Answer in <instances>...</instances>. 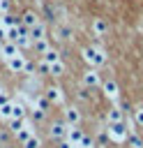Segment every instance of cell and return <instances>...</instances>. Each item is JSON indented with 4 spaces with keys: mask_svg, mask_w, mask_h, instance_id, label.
<instances>
[{
    "mask_svg": "<svg viewBox=\"0 0 143 148\" xmlns=\"http://www.w3.org/2000/svg\"><path fill=\"white\" fill-rule=\"evenodd\" d=\"M106 134L113 143H125L127 136H129V123L127 120H120V123H108L106 127Z\"/></svg>",
    "mask_w": 143,
    "mask_h": 148,
    "instance_id": "cell-1",
    "label": "cell"
},
{
    "mask_svg": "<svg viewBox=\"0 0 143 148\" xmlns=\"http://www.w3.org/2000/svg\"><path fill=\"white\" fill-rule=\"evenodd\" d=\"M81 56H83V60H85L88 65H92L95 69L106 62V53H104V49H99V46H85V49L81 51Z\"/></svg>",
    "mask_w": 143,
    "mask_h": 148,
    "instance_id": "cell-2",
    "label": "cell"
},
{
    "mask_svg": "<svg viewBox=\"0 0 143 148\" xmlns=\"http://www.w3.org/2000/svg\"><path fill=\"white\" fill-rule=\"evenodd\" d=\"M67 132H69V125L65 120H55L48 125V136L55 139V141H65L67 139Z\"/></svg>",
    "mask_w": 143,
    "mask_h": 148,
    "instance_id": "cell-3",
    "label": "cell"
},
{
    "mask_svg": "<svg viewBox=\"0 0 143 148\" xmlns=\"http://www.w3.org/2000/svg\"><path fill=\"white\" fill-rule=\"evenodd\" d=\"M101 92H104L108 99H118V97H120V86H118V81H115V79L101 81Z\"/></svg>",
    "mask_w": 143,
    "mask_h": 148,
    "instance_id": "cell-4",
    "label": "cell"
},
{
    "mask_svg": "<svg viewBox=\"0 0 143 148\" xmlns=\"http://www.w3.org/2000/svg\"><path fill=\"white\" fill-rule=\"evenodd\" d=\"M83 86L85 88H97L99 83H101V76H99V72L97 69H88V72H83Z\"/></svg>",
    "mask_w": 143,
    "mask_h": 148,
    "instance_id": "cell-5",
    "label": "cell"
},
{
    "mask_svg": "<svg viewBox=\"0 0 143 148\" xmlns=\"http://www.w3.org/2000/svg\"><path fill=\"white\" fill-rule=\"evenodd\" d=\"M44 97H46L51 104H62V99H65V95H62V90H60L58 86H48L46 92H44Z\"/></svg>",
    "mask_w": 143,
    "mask_h": 148,
    "instance_id": "cell-6",
    "label": "cell"
},
{
    "mask_svg": "<svg viewBox=\"0 0 143 148\" xmlns=\"http://www.w3.org/2000/svg\"><path fill=\"white\" fill-rule=\"evenodd\" d=\"M65 123H67L69 127L78 125V123H81V111H78L76 106H67V109H65Z\"/></svg>",
    "mask_w": 143,
    "mask_h": 148,
    "instance_id": "cell-7",
    "label": "cell"
},
{
    "mask_svg": "<svg viewBox=\"0 0 143 148\" xmlns=\"http://www.w3.org/2000/svg\"><path fill=\"white\" fill-rule=\"evenodd\" d=\"M25 62H28V60L18 53V56H14V58L7 60V67H9L12 72H25Z\"/></svg>",
    "mask_w": 143,
    "mask_h": 148,
    "instance_id": "cell-8",
    "label": "cell"
},
{
    "mask_svg": "<svg viewBox=\"0 0 143 148\" xmlns=\"http://www.w3.org/2000/svg\"><path fill=\"white\" fill-rule=\"evenodd\" d=\"M0 53L5 56V60H9V58L18 56V46H16L14 42H2V44H0Z\"/></svg>",
    "mask_w": 143,
    "mask_h": 148,
    "instance_id": "cell-9",
    "label": "cell"
},
{
    "mask_svg": "<svg viewBox=\"0 0 143 148\" xmlns=\"http://www.w3.org/2000/svg\"><path fill=\"white\" fill-rule=\"evenodd\" d=\"M83 130H78V125H74V127H69V132H67V141L69 143H74V146H78L81 141H83Z\"/></svg>",
    "mask_w": 143,
    "mask_h": 148,
    "instance_id": "cell-10",
    "label": "cell"
},
{
    "mask_svg": "<svg viewBox=\"0 0 143 148\" xmlns=\"http://www.w3.org/2000/svg\"><path fill=\"white\" fill-rule=\"evenodd\" d=\"M28 30H30V39H32V42L46 39V28H44V23H37V25H32V28H28Z\"/></svg>",
    "mask_w": 143,
    "mask_h": 148,
    "instance_id": "cell-11",
    "label": "cell"
},
{
    "mask_svg": "<svg viewBox=\"0 0 143 148\" xmlns=\"http://www.w3.org/2000/svg\"><path fill=\"white\" fill-rule=\"evenodd\" d=\"M92 32H95L97 37L106 35V32H108V23H106L104 18H95V21H92Z\"/></svg>",
    "mask_w": 143,
    "mask_h": 148,
    "instance_id": "cell-12",
    "label": "cell"
},
{
    "mask_svg": "<svg viewBox=\"0 0 143 148\" xmlns=\"http://www.w3.org/2000/svg\"><path fill=\"white\" fill-rule=\"evenodd\" d=\"M39 23V16L35 14V12H25L23 16H21V25H25V28H32V25H37Z\"/></svg>",
    "mask_w": 143,
    "mask_h": 148,
    "instance_id": "cell-13",
    "label": "cell"
},
{
    "mask_svg": "<svg viewBox=\"0 0 143 148\" xmlns=\"http://www.w3.org/2000/svg\"><path fill=\"white\" fill-rule=\"evenodd\" d=\"M0 18H2V28H16V25H21V21L14 16V14H0Z\"/></svg>",
    "mask_w": 143,
    "mask_h": 148,
    "instance_id": "cell-14",
    "label": "cell"
},
{
    "mask_svg": "<svg viewBox=\"0 0 143 148\" xmlns=\"http://www.w3.org/2000/svg\"><path fill=\"white\" fill-rule=\"evenodd\" d=\"M106 120H108V123H120V120H125V113H122L118 106H113V109H108Z\"/></svg>",
    "mask_w": 143,
    "mask_h": 148,
    "instance_id": "cell-15",
    "label": "cell"
},
{
    "mask_svg": "<svg viewBox=\"0 0 143 148\" xmlns=\"http://www.w3.org/2000/svg\"><path fill=\"white\" fill-rule=\"evenodd\" d=\"M127 143H129V148H143V139H141V136H138V132H134V130H129Z\"/></svg>",
    "mask_w": 143,
    "mask_h": 148,
    "instance_id": "cell-16",
    "label": "cell"
},
{
    "mask_svg": "<svg viewBox=\"0 0 143 148\" xmlns=\"http://www.w3.org/2000/svg\"><path fill=\"white\" fill-rule=\"evenodd\" d=\"M12 118L25 120V106H23V104H18V102H12Z\"/></svg>",
    "mask_w": 143,
    "mask_h": 148,
    "instance_id": "cell-17",
    "label": "cell"
},
{
    "mask_svg": "<svg viewBox=\"0 0 143 148\" xmlns=\"http://www.w3.org/2000/svg\"><path fill=\"white\" fill-rule=\"evenodd\" d=\"M16 136H18V141H21V143H25L30 136H35V130H32V125H23V130H21Z\"/></svg>",
    "mask_w": 143,
    "mask_h": 148,
    "instance_id": "cell-18",
    "label": "cell"
},
{
    "mask_svg": "<svg viewBox=\"0 0 143 148\" xmlns=\"http://www.w3.org/2000/svg\"><path fill=\"white\" fill-rule=\"evenodd\" d=\"M42 60H44V62H48V65H51V62H58V60H60V53H58L55 49H48V51L42 56Z\"/></svg>",
    "mask_w": 143,
    "mask_h": 148,
    "instance_id": "cell-19",
    "label": "cell"
},
{
    "mask_svg": "<svg viewBox=\"0 0 143 148\" xmlns=\"http://www.w3.org/2000/svg\"><path fill=\"white\" fill-rule=\"evenodd\" d=\"M131 116H134V125H143V104H138V106H134L131 109Z\"/></svg>",
    "mask_w": 143,
    "mask_h": 148,
    "instance_id": "cell-20",
    "label": "cell"
},
{
    "mask_svg": "<svg viewBox=\"0 0 143 148\" xmlns=\"http://www.w3.org/2000/svg\"><path fill=\"white\" fill-rule=\"evenodd\" d=\"M48 72H51V76H60V74L65 72V65H62V60H58V62H51V65H48Z\"/></svg>",
    "mask_w": 143,
    "mask_h": 148,
    "instance_id": "cell-21",
    "label": "cell"
},
{
    "mask_svg": "<svg viewBox=\"0 0 143 148\" xmlns=\"http://www.w3.org/2000/svg\"><path fill=\"white\" fill-rule=\"evenodd\" d=\"M21 148H42V141H39V136L35 134V136H30L25 143H21Z\"/></svg>",
    "mask_w": 143,
    "mask_h": 148,
    "instance_id": "cell-22",
    "label": "cell"
},
{
    "mask_svg": "<svg viewBox=\"0 0 143 148\" xmlns=\"http://www.w3.org/2000/svg\"><path fill=\"white\" fill-rule=\"evenodd\" d=\"M9 130H12L14 134H18V132L23 130V120H18V118H9Z\"/></svg>",
    "mask_w": 143,
    "mask_h": 148,
    "instance_id": "cell-23",
    "label": "cell"
},
{
    "mask_svg": "<svg viewBox=\"0 0 143 148\" xmlns=\"http://www.w3.org/2000/svg\"><path fill=\"white\" fill-rule=\"evenodd\" d=\"M32 44H35V49H37V53H42V56H44V53H46V51L51 49L46 39H39V42H32Z\"/></svg>",
    "mask_w": 143,
    "mask_h": 148,
    "instance_id": "cell-24",
    "label": "cell"
},
{
    "mask_svg": "<svg viewBox=\"0 0 143 148\" xmlns=\"http://www.w3.org/2000/svg\"><path fill=\"white\" fill-rule=\"evenodd\" d=\"M32 120H37V123H42V120H46V111L44 109H32Z\"/></svg>",
    "mask_w": 143,
    "mask_h": 148,
    "instance_id": "cell-25",
    "label": "cell"
},
{
    "mask_svg": "<svg viewBox=\"0 0 143 148\" xmlns=\"http://www.w3.org/2000/svg\"><path fill=\"white\" fill-rule=\"evenodd\" d=\"M0 118H5V120L12 118V102H7L5 106H0Z\"/></svg>",
    "mask_w": 143,
    "mask_h": 148,
    "instance_id": "cell-26",
    "label": "cell"
},
{
    "mask_svg": "<svg viewBox=\"0 0 143 148\" xmlns=\"http://www.w3.org/2000/svg\"><path fill=\"white\" fill-rule=\"evenodd\" d=\"M48 104H51V102H48L44 95H39V97L35 99V106H37V109H44V111H46V109H48Z\"/></svg>",
    "mask_w": 143,
    "mask_h": 148,
    "instance_id": "cell-27",
    "label": "cell"
},
{
    "mask_svg": "<svg viewBox=\"0 0 143 148\" xmlns=\"http://www.w3.org/2000/svg\"><path fill=\"white\" fill-rule=\"evenodd\" d=\"M37 69H39L42 74H51V72H48V62H44V60H39V65H37Z\"/></svg>",
    "mask_w": 143,
    "mask_h": 148,
    "instance_id": "cell-28",
    "label": "cell"
},
{
    "mask_svg": "<svg viewBox=\"0 0 143 148\" xmlns=\"http://www.w3.org/2000/svg\"><path fill=\"white\" fill-rule=\"evenodd\" d=\"M9 12V2L7 0H0V14H7Z\"/></svg>",
    "mask_w": 143,
    "mask_h": 148,
    "instance_id": "cell-29",
    "label": "cell"
},
{
    "mask_svg": "<svg viewBox=\"0 0 143 148\" xmlns=\"http://www.w3.org/2000/svg\"><path fill=\"white\" fill-rule=\"evenodd\" d=\"M0 28H2V18H0Z\"/></svg>",
    "mask_w": 143,
    "mask_h": 148,
    "instance_id": "cell-30",
    "label": "cell"
},
{
    "mask_svg": "<svg viewBox=\"0 0 143 148\" xmlns=\"http://www.w3.org/2000/svg\"><path fill=\"white\" fill-rule=\"evenodd\" d=\"M97 148H106V146H97Z\"/></svg>",
    "mask_w": 143,
    "mask_h": 148,
    "instance_id": "cell-31",
    "label": "cell"
},
{
    "mask_svg": "<svg viewBox=\"0 0 143 148\" xmlns=\"http://www.w3.org/2000/svg\"><path fill=\"white\" fill-rule=\"evenodd\" d=\"M5 148H12V146H5Z\"/></svg>",
    "mask_w": 143,
    "mask_h": 148,
    "instance_id": "cell-32",
    "label": "cell"
},
{
    "mask_svg": "<svg viewBox=\"0 0 143 148\" xmlns=\"http://www.w3.org/2000/svg\"><path fill=\"white\" fill-rule=\"evenodd\" d=\"M0 143H2V136H0Z\"/></svg>",
    "mask_w": 143,
    "mask_h": 148,
    "instance_id": "cell-33",
    "label": "cell"
}]
</instances>
